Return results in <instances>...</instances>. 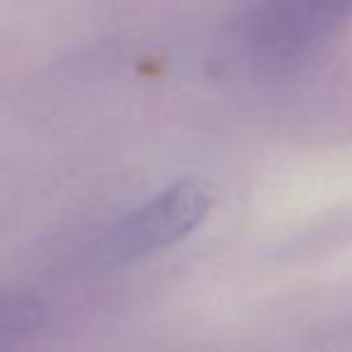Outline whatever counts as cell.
I'll list each match as a JSON object with an SVG mask.
<instances>
[{
  "instance_id": "1",
  "label": "cell",
  "mask_w": 352,
  "mask_h": 352,
  "mask_svg": "<svg viewBox=\"0 0 352 352\" xmlns=\"http://www.w3.org/2000/svg\"><path fill=\"white\" fill-rule=\"evenodd\" d=\"M212 206V188L201 179H182L123 215L94 241L92 261L118 268L186 239Z\"/></svg>"
},
{
  "instance_id": "2",
  "label": "cell",
  "mask_w": 352,
  "mask_h": 352,
  "mask_svg": "<svg viewBox=\"0 0 352 352\" xmlns=\"http://www.w3.org/2000/svg\"><path fill=\"white\" fill-rule=\"evenodd\" d=\"M352 20V0H263L246 25L251 49L289 58L326 41Z\"/></svg>"
},
{
  "instance_id": "3",
  "label": "cell",
  "mask_w": 352,
  "mask_h": 352,
  "mask_svg": "<svg viewBox=\"0 0 352 352\" xmlns=\"http://www.w3.org/2000/svg\"><path fill=\"white\" fill-rule=\"evenodd\" d=\"M44 299L27 292H0V347L30 338L46 321Z\"/></svg>"
}]
</instances>
